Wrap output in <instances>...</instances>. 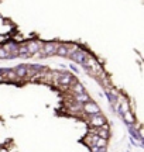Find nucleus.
<instances>
[{
  "label": "nucleus",
  "mask_w": 144,
  "mask_h": 152,
  "mask_svg": "<svg viewBox=\"0 0 144 152\" xmlns=\"http://www.w3.org/2000/svg\"><path fill=\"white\" fill-rule=\"evenodd\" d=\"M82 110H83V113L86 114V115H92V114L100 113L99 106L95 103V102H92V100H89V102H86V103H83L82 104Z\"/></svg>",
  "instance_id": "39448f33"
},
{
  "label": "nucleus",
  "mask_w": 144,
  "mask_h": 152,
  "mask_svg": "<svg viewBox=\"0 0 144 152\" xmlns=\"http://www.w3.org/2000/svg\"><path fill=\"white\" fill-rule=\"evenodd\" d=\"M57 45L55 42H45L43 44V48L40 49V56L41 58H47V56H52L55 55V51H57Z\"/></svg>",
  "instance_id": "7ed1b4c3"
},
{
  "label": "nucleus",
  "mask_w": 144,
  "mask_h": 152,
  "mask_svg": "<svg viewBox=\"0 0 144 152\" xmlns=\"http://www.w3.org/2000/svg\"><path fill=\"white\" fill-rule=\"evenodd\" d=\"M72 85H73L72 90H73V93H75V94H79V93H85V87H83L81 83H78V82H73Z\"/></svg>",
  "instance_id": "9b49d317"
},
{
  "label": "nucleus",
  "mask_w": 144,
  "mask_h": 152,
  "mask_svg": "<svg viewBox=\"0 0 144 152\" xmlns=\"http://www.w3.org/2000/svg\"><path fill=\"white\" fill-rule=\"evenodd\" d=\"M55 79H57V83L58 85H61V86L64 87H68V86H71L72 83H73V76L71 75V73H67V72H62V73H58V75L55 76Z\"/></svg>",
  "instance_id": "20e7f679"
},
{
  "label": "nucleus",
  "mask_w": 144,
  "mask_h": 152,
  "mask_svg": "<svg viewBox=\"0 0 144 152\" xmlns=\"http://www.w3.org/2000/svg\"><path fill=\"white\" fill-rule=\"evenodd\" d=\"M7 58V52L3 48H0V59H6Z\"/></svg>",
  "instance_id": "f8f14e48"
},
{
  "label": "nucleus",
  "mask_w": 144,
  "mask_h": 152,
  "mask_svg": "<svg viewBox=\"0 0 144 152\" xmlns=\"http://www.w3.org/2000/svg\"><path fill=\"white\" fill-rule=\"evenodd\" d=\"M88 123L92 128H100L106 125V118L102 115V113L92 114V115H88Z\"/></svg>",
  "instance_id": "f257e3e1"
},
{
  "label": "nucleus",
  "mask_w": 144,
  "mask_h": 152,
  "mask_svg": "<svg viewBox=\"0 0 144 152\" xmlns=\"http://www.w3.org/2000/svg\"><path fill=\"white\" fill-rule=\"evenodd\" d=\"M69 69H71L73 73H79V71H78V68L75 65H69Z\"/></svg>",
  "instance_id": "ddd939ff"
},
{
  "label": "nucleus",
  "mask_w": 144,
  "mask_h": 152,
  "mask_svg": "<svg viewBox=\"0 0 144 152\" xmlns=\"http://www.w3.org/2000/svg\"><path fill=\"white\" fill-rule=\"evenodd\" d=\"M18 47H20V45L17 42H9V44H4V45H3V49H4L7 54H13V52H17Z\"/></svg>",
  "instance_id": "1a4fd4ad"
},
{
  "label": "nucleus",
  "mask_w": 144,
  "mask_h": 152,
  "mask_svg": "<svg viewBox=\"0 0 144 152\" xmlns=\"http://www.w3.org/2000/svg\"><path fill=\"white\" fill-rule=\"evenodd\" d=\"M26 48H27L28 56L34 54H38L40 49L43 48V42L41 41H30V42L26 44Z\"/></svg>",
  "instance_id": "423d86ee"
},
{
  "label": "nucleus",
  "mask_w": 144,
  "mask_h": 152,
  "mask_svg": "<svg viewBox=\"0 0 144 152\" xmlns=\"http://www.w3.org/2000/svg\"><path fill=\"white\" fill-rule=\"evenodd\" d=\"M68 56H69L73 62H76V64H81V65H82L83 62H85V59L88 58V52L83 51V49L76 48V49H73V51H69Z\"/></svg>",
  "instance_id": "f03ea898"
},
{
  "label": "nucleus",
  "mask_w": 144,
  "mask_h": 152,
  "mask_svg": "<svg viewBox=\"0 0 144 152\" xmlns=\"http://www.w3.org/2000/svg\"><path fill=\"white\" fill-rule=\"evenodd\" d=\"M90 99H89V94H86V92L85 93H79V94H75V102L79 104H83L86 103V102H89Z\"/></svg>",
  "instance_id": "9d476101"
},
{
  "label": "nucleus",
  "mask_w": 144,
  "mask_h": 152,
  "mask_svg": "<svg viewBox=\"0 0 144 152\" xmlns=\"http://www.w3.org/2000/svg\"><path fill=\"white\" fill-rule=\"evenodd\" d=\"M13 71L16 72V75L18 79H24V77H27V73H28V68L26 64H23V65H18L16 66Z\"/></svg>",
  "instance_id": "0eeeda50"
},
{
  "label": "nucleus",
  "mask_w": 144,
  "mask_h": 152,
  "mask_svg": "<svg viewBox=\"0 0 144 152\" xmlns=\"http://www.w3.org/2000/svg\"><path fill=\"white\" fill-rule=\"evenodd\" d=\"M68 54H69V47L65 45V44H61L57 47V51H55V55L58 56H62V58H67Z\"/></svg>",
  "instance_id": "6e6552de"
}]
</instances>
